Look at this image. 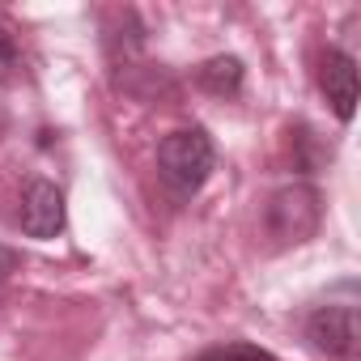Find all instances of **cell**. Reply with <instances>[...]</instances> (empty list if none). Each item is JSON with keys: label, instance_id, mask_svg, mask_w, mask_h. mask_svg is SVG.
Listing matches in <instances>:
<instances>
[{"label": "cell", "instance_id": "5", "mask_svg": "<svg viewBox=\"0 0 361 361\" xmlns=\"http://www.w3.org/2000/svg\"><path fill=\"white\" fill-rule=\"evenodd\" d=\"M319 85H323L336 119L353 123V115H357V60L348 51H327L323 68H319Z\"/></svg>", "mask_w": 361, "mask_h": 361}, {"label": "cell", "instance_id": "9", "mask_svg": "<svg viewBox=\"0 0 361 361\" xmlns=\"http://www.w3.org/2000/svg\"><path fill=\"white\" fill-rule=\"evenodd\" d=\"M18 268H22V255H18L13 247H0V293H5V281H9Z\"/></svg>", "mask_w": 361, "mask_h": 361}, {"label": "cell", "instance_id": "3", "mask_svg": "<svg viewBox=\"0 0 361 361\" xmlns=\"http://www.w3.org/2000/svg\"><path fill=\"white\" fill-rule=\"evenodd\" d=\"M306 340L319 353L336 357V361H353L361 353V319H357V306L353 302H327V306L310 310Z\"/></svg>", "mask_w": 361, "mask_h": 361}, {"label": "cell", "instance_id": "2", "mask_svg": "<svg viewBox=\"0 0 361 361\" xmlns=\"http://www.w3.org/2000/svg\"><path fill=\"white\" fill-rule=\"evenodd\" d=\"M264 221H268V234L276 238V247H298L319 230L323 200H319V192L310 183H289V188L268 196Z\"/></svg>", "mask_w": 361, "mask_h": 361}, {"label": "cell", "instance_id": "7", "mask_svg": "<svg viewBox=\"0 0 361 361\" xmlns=\"http://www.w3.org/2000/svg\"><path fill=\"white\" fill-rule=\"evenodd\" d=\"M196 361H281V357H272V353H268V348H259V344L230 340V344H213V348H204Z\"/></svg>", "mask_w": 361, "mask_h": 361}, {"label": "cell", "instance_id": "8", "mask_svg": "<svg viewBox=\"0 0 361 361\" xmlns=\"http://www.w3.org/2000/svg\"><path fill=\"white\" fill-rule=\"evenodd\" d=\"M13 73H18V43H13L9 26L0 22V85L13 81Z\"/></svg>", "mask_w": 361, "mask_h": 361}, {"label": "cell", "instance_id": "1", "mask_svg": "<svg viewBox=\"0 0 361 361\" xmlns=\"http://www.w3.org/2000/svg\"><path fill=\"white\" fill-rule=\"evenodd\" d=\"M217 170V149L204 128H178L157 145V174L174 196H196Z\"/></svg>", "mask_w": 361, "mask_h": 361}, {"label": "cell", "instance_id": "4", "mask_svg": "<svg viewBox=\"0 0 361 361\" xmlns=\"http://www.w3.org/2000/svg\"><path fill=\"white\" fill-rule=\"evenodd\" d=\"M22 234L26 238H56L64 230V192L51 183V178H30L26 192H22V209H18Z\"/></svg>", "mask_w": 361, "mask_h": 361}, {"label": "cell", "instance_id": "6", "mask_svg": "<svg viewBox=\"0 0 361 361\" xmlns=\"http://www.w3.org/2000/svg\"><path fill=\"white\" fill-rule=\"evenodd\" d=\"M243 77H247V68H243L238 56H213V60H204L196 68L200 90H209L213 98H234L243 90Z\"/></svg>", "mask_w": 361, "mask_h": 361}]
</instances>
